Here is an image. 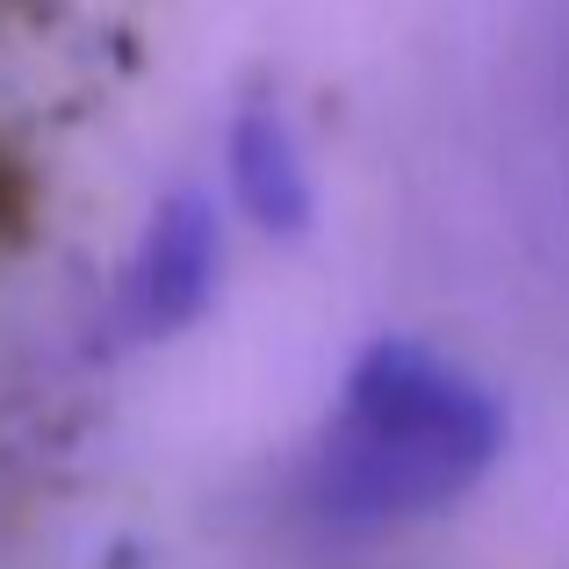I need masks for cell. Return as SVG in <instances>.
<instances>
[{
	"label": "cell",
	"mask_w": 569,
	"mask_h": 569,
	"mask_svg": "<svg viewBox=\"0 0 569 569\" xmlns=\"http://www.w3.org/2000/svg\"><path fill=\"white\" fill-rule=\"evenodd\" d=\"M498 447L505 411L483 382L411 339H376L310 455V505L339 527L426 519L483 483Z\"/></svg>",
	"instance_id": "cell-1"
},
{
	"label": "cell",
	"mask_w": 569,
	"mask_h": 569,
	"mask_svg": "<svg viewBox=\"0 0 569 569\" xmlns=\"http://www.w3.org/2000/svg\"><path fill=\"white\" fill-rule=\"evenodd\" d=\"M231 188H238V209L267 231H303L310 223L303 144L274 109H246L231 123Z\"/></svg>",
	"instance_id": "cell-3"
},
{
	"label": "cell",
	"mask_w": 569,
	"mask_h": 569,
	"mask_svg": "<svg viewBox=\"0 0 569 569\" xmlns=\"http://www.w3.org/2000/svg\"><path fill=\"white\" fill-rule=\"evenodd\" d=\"M22 223V173H14V159L0 152V238Z\"/></svg>",
	"instance_id": "cell-4"
},
{
	"label": "cell",
	"mask_w": 569,
	"mask_h": 569,
	"mask_svg": "<svg viewBox=\"0 0 569 569\" xmlns=\"http://www.w3.org/2000/svg\"><path fill=\"white\" fill-rule=\"evenodd\" d=\"M217 260H223L217 209H209L202 194H173L152 217L138 260H130V274H123V325L138 339H167V332H181V325H194L202 303H209V289H217Z\"/></svg>",
	"instance_id": "cell-2"
}]
</instances>
